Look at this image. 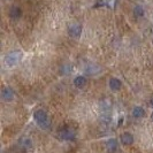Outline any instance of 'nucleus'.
I'll return each mask as SVG.
<instances>
[{"label": "nucleus", "instance_id": "f8f14e48", "mask_svg": "<svg viewBox=\"0 0 153 153\" xmlns=\"http://www.w3.org/2000/svg\"><path fill=\"white\" fill-rule=\"evenodd\" d=\"M134 15L136 16V17H142V16L144 15V9L142 6H136V7L134 8Z\"/></svg>", "mask_w": 153, "mask_h": 153}, {"label": "nucleus", "instance_id": "f03ea898", "mask_svg": "<svg viewBox=\"0 0 153 153\" xmlns=\"http://www.w3.org/2000/svg\"><path fill=\"white\" fill-rule=\"evenodd\" d=\"M22 59V52H19V51H15V52H12V53L7 54L5 56V65L8 66V67H12V66H15L16 63L21 61Z\"/></svg>", "mask_w": 153, "mask_h": 153}, {"label": "nucleus", "instance_id": "1a4fd4ad", "mask_svg": "<svg viewBox=\"0 0 153 153\" xmlns=\"http://www.w3.org/2000/svg\"><path fill=\"white\" fill-rule=\"evenodd\" d=\"M109 88L113 90V91H119L121 89V81L119 78H111L109 79Z\"/></svg>", "mask_w": 153, "mask_h": 153}, {"label": "nucleus", "instance_id": "4468645a", "mask_svg": "<svg viewBox=\"0 0 153 153\" xmlns=\"http://www.w3.org/2000/svg\"><path fill=\"white\" fill-rule=\"evenodd\" d=\"M70 66H68V65H65V66H62L61 68V73L62 74H69L70 73Z\"/></svg>", "mask_w": 153, "mask_h": 153}, {"label": "nucleus", "instance_id": "f257e3e1", "mask_svg": "<svg viewBox=\"0 0 153 153\" xmlns=\"http://www.w3.org/2000/svg\"><path fill=\"white\" fill-rule=\"evenodd\" d=\"M33 117H35V121L38 123L43 129L48 128V127H50V124H51L48 116H47V114H46L43 109H39V111H37V112H35Z\"/></svg>", "mask_w": 153, "mask_h": 153}, {"label": "nucleus", "instance_id": "423d86ee", "mask_svg": "<svg viewBox=\"0 0 153 153\" xmlns=\"http://www.w3.org/2000/svg\"><path fill=\"white\" fill-rule=\"evenodd\" d=\"M121 143L123 145H131L134 143V136L131 135L130 132H124L121 135Z\"/></svg>", "mask_w": 153, "mask_h": 153}, {"label": "nucleus", "instance_id": "0eeeda50", "mask_svg": "<svg viewBox=\"0 0 153 153\" xmlns=\"http://www.w3.org/2000/svg\"><path fill=\"white\" fill-rule=\"evenodd\" d=\"M117 146H119V143L115 138H111L106 142V149L108 152H115L117 150Z\"/></svg>", "mask_w": 153, "mask_h": 153}, {"label": "nucleus", "instance_id": "7ed1b4c3", "mask_svg": "<svg viewBox=\"0 0 153 153\" xmlns=\"http://www.w3.org/2000/svg\"><path fill=\"white\" fill-rule=\"evenodd\" d=\"M59 137L63 139V140H73L76 137V132L71 128H62L59 131Z\"/></svg>", "mask_w": 153, "mask_h": 153}, {"label": "nucleus", "instance_id": "9d476101", "mask_svg": "<svg viewBox=\"0 0 153 153\" xmlns=\"http://www.w3.org/2000/svg\"><path fill=\"white\" fill-rule=\"evenodd\" d=\"M132 115L136 119H140V117H143L145 115V111H144V108L140 107V106H136L132 109Z\"/></svg>", "mask_w": 153, "mask_h": 153}, {"label": "nucleus", "instance_id": "2eb2a0df", "mask_svg": "<svg viewBox=\"0 0 153 153\" xmlns=\"http://www.w3.org/2000/svg\"><path fill=\"white\" fill-rule=\"evenodd\" d=\"M150 102H151V106L153 107V97L151 98V100H150Z\"/></svg>", "mask_w": 153, "mask_h": 153}, {"label": "nucleus", "instance_id": "20e7f679", "mask_svg": "<svg viewBox=\"0 0 153 153\" xmlns=\"http://www.w3.org/2000/svg\"><path fill=\"white\" fill-rule=\"evenodd\" d=\"M82 33V27L81 24H71L68 28V35L73 38H78Z\"/></svg>", "mask_w": 153, "mask_h": 153}, {"label": "nucleus", "instance_id": "9b49d317", "mask_svg": "<svg viewBox=\"0 0 153 153\" xmlns=\"http://www.w3.org/2000/svg\"><path fill=\"white\" fill-rule=\"evenodd\" d=\"M74 84L75 86L77 88H79V89H82V88H84L85 85H86V78L84 76H77L75 79H74Z\"/></svg>", "mask_w": 153, "mask_h": 153}, {"label": "nucleus", "instance_id": "6e6552de", "mask_svg": "<svg viewBox=\"0 0 153 153\" xmlns=\"http://www.w3.org/2000/svg\"><path fill=\"white\" fill-rule=\"evenodd\" d=\"M22 15V10H21V8L20 7H14L10 8V10H9V17L12 19V20H19L20 17Z\"/></svg>", "mask_w": 153, "mask_h": 153}, {"label": "nucleus", "instance_id": "dca6fc26", "mask_svg": "<svg viewBox=\"0 0 153 153\" xmlns=\"http://www.w3.org/2000/svg\"><path fill=\"white\" fill-rule=\"evenodd\" d=\"M151 119H152V121H153V113L151 114Z\"/></svg>", "mask_w": 153, "mask_h": 153}, {"label": "nucleus", "instance_id": "ddd939ff", "mask_svg": "<svg viewBox=\"0 0 153 153\" xmlns=\"http://www.w3.org/2000/svg\"><path fill=\"white\" fill-rule=\"evenodd\" d=\"M31 146H32V144H31L30 139H22L21 140V147L22 149H24V150H30Z\"/></svg>", "mask_w": 153, "mask_h": 153}, {"label": "nucleus", "instance_id": "39448f33", "mask_svg": "<svg viewBox=\"0 0 153 153\" xmlns=\"http://www.w3.org/2000/svg\"><path fill=\"white\" fill-rule=\"evenodd\" d=\"M1 98L5 101H10L14 98V91L10 88H4L1 91Z\"/></svg>", "mask_w": 153, "mask_h": 153}]
</instances>
